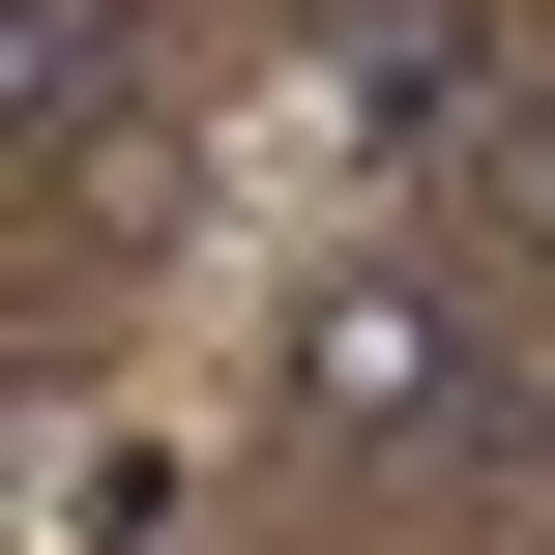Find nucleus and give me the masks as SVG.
<instances>
[{"label":"nucleus","instance_id":"4","mask_svg":"<svg viewBox=\"0 0 555 555\" xmlns=\"http://www.w3.org/2000/svg\"><path fill=\"white\" fill-rule=\"evenodd\" d=\"M498 555H555V527H498Z\"/></svg>","mask_w":555,"mask_h":555},{"label":"nucleus","instance_id":"2","mask_svg":"<svg viewBox=\"0 0 555 555\" xmlns=\"http://www.w3.org/2000/svg\"><path fill=\"white\" fill-rule=\"evenodd\" d=\"M498 117V0H351V146H468Z\"/></svg>","mask_w":555,"mask_h":555},{"label":"nucleus","instance_id":"1","mask_svg":"<svg viewBox=\"0 0 555 555\" xmlns=\"http://www.w3.org/2000/svg\"><path fill=\"white\" fill-rule=\"evenodd\" d=\"M263 380H293V439H351V468H439V439H498V322H468L439 263H322V293L263 322Z\"/></svg>","mask_w":555,"mask_h":555},{"label":"nucleus","instance_id":"3","mask_svg":"<svg viewBox=\"0 0 555 555\" xmlns=\"http://www.w3.org/2000/svg\"><path fill=\"white\" fill-rule=\"evenodd\" d=\"M527 263H555V117H527Z\"/></svg>","mask_w":555,"mask_h":555}]
</instances>
